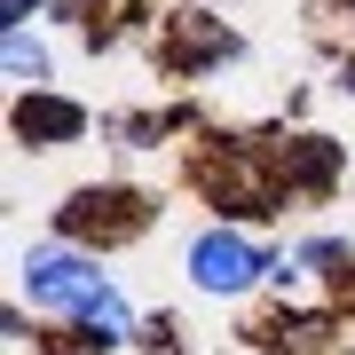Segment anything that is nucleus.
<instances>
[{
  "label": "nucleus",
  "mask_w": 355,
  "mask_h": 355,
  "mask_svg": "<svg viewBox=\"0 0 355 355\" xmlns=\"http://www.w3.org/2000/svg\"><path fill=\"white\" fill-rule=\"evenodd\" d=\"M142 221H150V205L127 198V190H87V198L64 205V229H71V237H103V245H111V237H135Z\"/></svg>",
  "instance_id": "f03ea898"
},
{
  "label": "nucleus",
  "mask_w": 355,
  "mask_h": 355,
  "mask_svg": "<svg viewBox=\"0 0 355 355\" xmlns=\"http://www.w3.org/2000/svg\"><path fill=\"white\" fill-rule=\"evenodd\" d=\"M198 55H229V32L205 24V16H182L174 24V64H198Z\"/></svg>",
  "instance_id": "39448f33"
},
{
  "label": "nucleus",
  "mask_w": 355,
  "mask_h": 355,
  "mask_svg": "<svg viewBox=\"0 0 355 355\" xmlns=\"http://www.w3.org/2000/svg\"><path fill=\"white\" fill-rule=\"evenodd\" d=\"M253 268H261V253H253L245 237H221V229H214V237H198V253H190V277H198L205 292H245V284H253Z\"/></svg>",
  "instance_id": "7ed1b4c3"
},
{
  "label": "nucleus",
  "mask_w": 355,
  "mask_h": 355,
  "mask_svg": "<svg viewBox=\"0 0 355 355\" xmlns=\"http://www.w3.org/2000/svg\"><path fill=\"white\" fill-rule=\"evenodd\" d=\"M8 71H16V79H40V71H48V55H40L24 32H8Z\"/></svg>",
  "instance_id": "423d86ee"
},
{
  "label": "nucleus",
  "mask_w": 355,
  "mask_h": 355,
  "mask_svg": "<svg viewBox=\"0 0 355 355\" xmlns=\"http://www.w3.org/2000/svg\"><path fill=\"white\" fill-rule=\"evenodd\" d=\"M24 277H32V300H48V308H79V316H87V324H103V331H127V308H119V292L103 284L87 261L32 253V261H24Z\"/></svg>",
  "instance_id": "f257e3e1"
},
{
  "label": "nucleus",
  "mask_w": 355,
  "mask_h": 355,
  "mask_svg": "<svg viewBox=\"0 0 355 355\" xmlns=\"http://www.w3.org/2000/svg\"><path fill=\"white\" fill-rule=\"evenodd\" d=\"M16 16H32V0H8V24H16Z\"/></svg>",
  "instance_id": "0eeeda50"
},
{
  "label": "nucleus",
  "mask_w": 355,
  "mask_h": 355,
  "mask_svg": "<svg viewBox=\"0 0 355 355\" xmlns=\"http://www.w3.org/2000/svg\"><path fill=\"white\" fill-rule=\"evenodd\" d=\"M87 119H79V103H55V95H24L16 103V135L24 142H71Z\"/></svg>",
  "instance_id": "20e7f679"
}]
</instances>
